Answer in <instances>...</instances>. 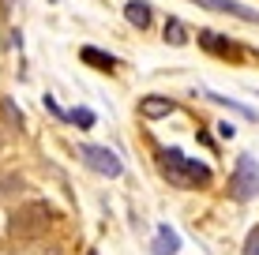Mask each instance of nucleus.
<instances>
[{
    "label": "nucleus",
    "instance_id": "nucleus-1",
    "mask_svg": "<svg viewBox=\"0 0 259 255\" xmlns=\"http://www.w3.org/2000/svg\"><path fill=\"white\" fill-rule=\"evenodd\" d=\"M158 169H162V177L173 184V188H181V191L207 188V184L214 180V173H210L207 162L188 158L184 150H177V146H162V150H158Z\"/></svg>",
    "mask_w": 259,
    "mask_h": 255
},
{
    "label": "nucleus",
    "instance_id": "nucleus-2",
    "mask_svg": "<svg viewBox=\"0 0 259 255\" xmlns=\"http://www.w3.org/2000/svg\"><path fill=\"white\" fill-rule=\"evenodd\" d=\"M53 218H57V210L49 203H23L8 218V233H12V240H38L53 225Z\"/></svg>",
    "mask_w": 259,
    "mask_h": 255
},
{
    "label": "nucleus",
    "instance_id": "nucleus-3",
    "mask_svg": "<svg viewBox=\"0 0 259 255\" xmlns=\"http://www.w3.org/2000/svg\"><path fill=\"white\" fill-rule=\"evenodd\" d=\"M229 195L237 199V203H252L259 199V162L252 154H240L233 173H229Z\"/></svg>",
    "mask_w": 259,
    "mask_h": 255
},
{
    "label": "nucleus",
    "instance_id": "nucleus-4",
    "mask_svg": "<svg viewBox=\"0 0 259 255\" xmlns=\"http://www.w3.org/2000/svg\"><path fill=\"white\" fill-rule=\"evenodd\" d=\"M79 162H83L91 173H98V177H109V180H117L120 173H124V162L117 158V150H109V146L79 143Z\"/></svg>",
    "mask_w": 259,
    "mask_h": 255
},
{
    "label": "nucleus",
    "instance_id": "nucleus-5",
    "mask_svg": "<svg viewBox=\"0 0 259 255\" xmlns=\"http://www.w3.org/2000/svg\"><path fill=\"white\" fill-rule=\"evenodd\" d=\"M192 4L207 8V12H218V15H233V19H240V23L259 26V12H255V8H248V4H240V0H192Z\"/></svg>",
    "mask_w": 259,
    "mask_h": 255
},
{
    "label": "nucleus",
    "instance_id": "nucleus-6",
    "mask_svg": "<svg viewBox=\"0 0 259 255\" xmlns=\"http://www.w3.org/2000/svg\"><path fill=\"white\" fill-rule=\"evenodd\" d=\"M199 45L207 49V53H214V57H226V60H237L240 53V41H233V38H226V34H218V30H199Z\"/></svg>",
    "mask_w": 259,
    "mask_h": 255
},
{
    "label": "nucleus",
    "instance_id": "nucleus-7",
    "mask_svg": "<svg viewBox=\"0 0 259 255\" xmlns=\"http://www.w3.org/2000/svg\"><path fill=\"white\" fill-rule=\"evenodd\" d=\"M169 113H177L173 98H162V94H147V98H139V117L162 120V117H169Z\"/></svg>",
    "mask_w": 259,
    "mask_h": 255
},
{
    "label": "nucleus",
    "instance_id": "nucleus-8",
    "mask_svg": "<svg viewBox=\"0 0 259 255\" xmlns=\"http://www.w3.org/2000/svg\"><path fill=\"white\" fill-rule=\"evenodd\" d=\"M207 101H214V105H222V109H229V113H237V117H244V120H259V113L252 109V105H244V101H237V98H229V94H218V90H199Z\"/></svg>",
    "mask_w": 259,
    "mask_h": 255
},
{
    "label": "nucleus",
    "instance_id": "nucleus-9",
    "mask_svg": "<svg viewBox=\"0 0 259 255\" xmlns=\"http://www.w3.org/2000/svg\"><path fill=\"white\" fill-rule=\"evenodd\" d=\"M124 19L136 26V30H147V26L154 23V8H150V0H128V4H124Z\"/></svg>",
    "mask_w": 259,
    "mask_h": 255
},
{
    "label": "nucleus",
    "instance_id": "nucleus-10",
    "mask_svg": "<svg viewBox=\"0 0 259 255\" xmlns=\"http://www.w3.org/2000/svg\"><path fill=\"white\" fill-rule=\"evenodd\" d=\"M79 60H83L87 68H98V72H113V68L120 64L113 53H105V49H98V45H83V49H79Z\"/></svg>",
    "mask_w": 259,
    "mask_h": 255
},
{
    "label": "nucleus",
    "instance_id": "nucleus-11",
    "mask_svg": "<svg viewBox=\"0 0 259 255\" xmlns=\"http://www.w3.org/2000/svg\"><path fill=\"white\" fill-rule=\"evenodd\" d=\"M150 251H154V255H177V251H181V233H177V229H169V225H158Z\"/></svg>",
    "mask_w": 259,
    "mask_h": 255
},
{
    "label": "nucleus",
    "instance_id": "nucleus-12",
    "mask_svg": "<svg viewBox=\"0 0 259 255\" xmlns=\"http://www.w3.org/2000/svg\"><path fill=\"white\" fill-rule=\"evenodd\" d=\"M162 38H165V45H177V49H181V45H188L192 34H188V26L177 19V15H169L165 26H162Z\"/></svg>",
    "mask_w": 259,
    "mask_h": 255
},
{
    "label": "nucleus",
    "instance_id": "nucleus-13",
    "mask_svg": "<svg viewBox=\"0 0 259 255\" xmlns=\"http://www.w3.org/2000/svg\"><path fill=\"white\" fill-rule=\"evenodd\" d=\"M15 255H60V248H57V244H41L38 240V244H23Z\"/></svg>",
    "mask_w": 259,
    "mask_h": 255
},
{
    "label": "nucleus",
    "instance_id": "nucleus-14",
    "mask_svg": "<svg viewBox=\"0 0 259 255\" xmlns=\"http://www.w3.org/2000/svg\"><path fill=\"white\" fill-rule=\"evenodd\" d=\"M68 120H71V124H79V128H94V113L91 109H68Z\"/></svg>",
    "mask_w": 259,
    "mask_h": 255
},
{
    "label": "nucleus",
    "instance_id": "nucleus-15",
    "mask_svg": "<svg viewBox=\"0 0 259 255\" xmlns=\"http://www.w3.org/2000/svg\"><path fill=\"white\" fill-rule=\"evenodd\" d=\"M0 109H4V117H8V124H12V128H23V113L15 109V101H12V98L0 101Z\"/></svg>",
    "mask_w": 259,
    "mask_h": 255
},
{
    "label": "nucleus",
    "instance_id": "nucleus-16",
    "mask_svg": "<svg viewBox=\"0 0 259 255\" xmlns=\"http://www.w3.org/2000/svg\"><path fill=\"white\" fill-rule=\"evenodd\" d=\"M41 105H46V113H53V117H57V120H68V109H60L53 94H46V98H41Z\"/></svg>",
    "mask_w": 259,
    "mask_h": 255
},
{
    "label": "nucleus",
    "instance_id": "nucleus-17",
    "mask_svg": "<svg viewBox=\"0 0 259 255\" xmlns=\"http://www.w3.org/2000/svg\"><path fill=\"white\" fill-rule=\"evenodd\" d=\"M244 255H259V225L252 233H248V240H244Z\"/></svg>",
    "mask_w": 259,
    "mask_h": 255
},
{
    "label": "nucleus",
    "instance_id": "nucleus-18",
    "mask_svg": "<svg viewBox=\"0 0 259 255\" xmlns=\"http://www.w3.org/2000/svg\"><path fill=\"white\" fill-rule=\"evenodd\" d=\"M218 135H222V139H233V135H237V128L229 124V120H222V124H218Z\"/></svg>",
    "mask_w": 259,
    "mask_h": 255
},
{
    "label": "nucleus",
    "instance_id": "nucleus-19",
    "mask_svg": "<svg viewBox=\"0 0 259 255\" xmlns=\"http://www.w3.org/2000/svg\"><path fill=\"white\" fill-rule=\"evenodd\" d=\"M0 12H4V15L12 12V0H0Z\"/></svg>",
    "mask_w": 259,
    "mask_h": 255
},
{
    "label": "nucleus",
    "instance_id": "nucleus-20",
    "mask_svg": "<svg viewBox=\"0 0 259 255\" xmlns=\"http://www.w3.org/2000/svg\"><path fill=\"white\" fill-rule=\"evenodd\" d=\"M87 255H98V251H87Z\"/></svg>",
    "mask_w": 259,
    "mask_h": 255
},
{
    "label": "nucleus",
    "instance_id": "nucleus-21",
    "mask_svg": "<svg viewBox=\"0 0 259 255\" xmlns=\"http://www.w3.org/2000/svg\"><path fill=\"white\" fill-rule=\"evenodd\" d=\"M49 4H57V0H49Z\"/></svg>",
    "mask_w": 259,
    "mask_h": 255
}]
</instances>
